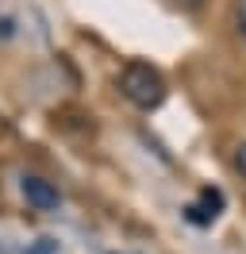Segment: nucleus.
Returning a JSON list of instances; mask_svg holds the SVG:
<instances>
[{
	"label": "nucleus",
	"instance_id": "nucleus-1",
	"mask_svg": "<svg viewBox=\"0 0 246 254\" xmlns=\"http://www.w3.org/2000/svg\"><path fill=\"white\" fill-rule=\"evenodd\" d=\"M116 89L127 104H135L142 112H154L166 100V77L154 69L150 62H127L116 77Z\"/></svg>",
	"mask_w": 246,
	"mask_h": 254
},
{
	"label": "nucleus",
	"instance_id": "nucleus-2",
	"mask_svg": "<svg viewBox=\"0 0 246 254\" xmlns=\"http://www.w3.org/2000/svg\"><path fill=\"white\" fill-rule=\"evenodd\" d=\"M19 192H23V200H27L35 212H58L62 204V189L54 181H46L39 174H23L19 177Z\"/></svg>",
	"mask_w": 246,
	"mask_h": 254
},
{
	"label": "nucleus",
	"instance_id": "nucleus-3",
	"mask_svg": "<svg viewBox=\"0 0 246 254\" xmlns=\"http://www.w3.org/2000/svg\"><path fill=\"white\" fill-rule=\"evenodd\" d=\"M219 212H223V192L219 189H200V196L184 208V220L196 223V227H208V223H215Z\"/></svg>",
	"mask_w": 246,
	"mask_h": 254
},
{
	"label": "nucleus",
	"instance_id": "nucleus-4",
	"mask_svg": "<svg viewBox=\"0 0 246 254\" xmlns=\"http://www.w3.org/2000/svg\"><path fill=\"white\" fill-rule=\"evenodd\" d=\"M19 254H62V247L54 243V239H35V243H27Z\"/></svg>",
	"mask_w": 246,
	"mask_h": 254
},
{
	"label": "nucleus",
	"instance_id": "nucleus-5",
	"mask_svg": "<svg viewBox=\"0 0 246 254\" xmlns=\"http://www.w3.org/2000/svg\"><path fill=\"white\" fill-rule=\"evenodd\" d=\"M235 27L246 39V0H235Z\"/></svg>",
	"mask_w": 246,
	"mask_h": 254
},
{
	"label": "nucleus",
	"instance_id": "nucleus-6",
	"mask_svg": "<svg viewBox=\"0 0 246 254\" xmlns=\"http://www.w3.org/2000/svg\"><path fill=\"white\" fill-rule=\"evenodd\" d=\"M15 35V19L12 16H0V39H12Z\"/></svg>",
	"mask_w": 246,
	"mask_h": 254
},
{
	"label": "nucleus",
	"instance_id": "nucleus-7",
	"mask_svg": "<svg viewBox=\"0 0 246 254\" xmlns=\"http://www.w3.org/2000/svg\"><path fill=\"white\" fill-rule=\"evenodd\" d=\"M235 170H239V174H243V181H246V143L235 150Z\"/></svg>",
	"mask_w": 246,
	"mask_h": 254
},
{
	"label": "nucleus",
	"instance_id": "nucleus-8",
	"mask_svg": "<svg viewBox=\"0 0 246 254\" xmlns=\"http://www.w3.org/2000/svg\"><path fill=\"white\" fill-rule=\"evenodd\" d=\"M177 8H184V12H196V8H204V0H173Z\"/></svg>",
	"mask_w": 246,
	"mask_h": 254
},
{
	"label": "nucleus",
	"instance_id": "nucleus-9",
	"mask_svg": "<svg viewBox=\"0 0 246 254\" xmlns=\"http://www.w3.org/2000/svg\"><path fill=\"white\" fill-rule=\"evenodd\" d=\"M108 254H123V251H108Z\"/></svg>",
	"mask_w": 246,
	"mask_h": 254
}]
</instances>
